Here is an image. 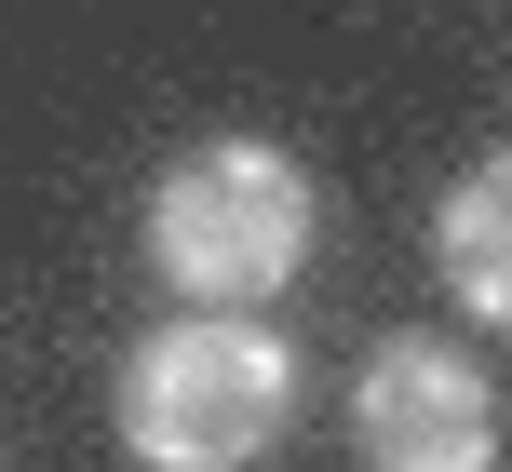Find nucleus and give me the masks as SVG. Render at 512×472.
Instances as JSON below:
<instances>
[{
  "mask_svg": "<svg viewBox=\"0 0 512 472\" xmlns=\"http://www.w3.org/2000/svg\"><path fill=\"white\" fill-rule=\"evenodd\" d=\"M310 176L297 149H270V135H203V149L162 162L149 189V270L189 297V311H256V297L297 284L310 257Z\"/></svg>",
  "mask_w": 512,
  "mask_h": 472,
  "instance_id": "nucleus-1",
  "label": "nucleus"
},
{
  "mask_svg": "<svg viewBox=\"0 0 512 472\" xmlns=\"http://www.w3.org/2000/svg\"><path fill=\"white\" fill-rule=\"evenodd\" d=\"M297 432V351L243 311H189L135 338L122 365V446L149 472H256Z\"/></svg>",
  "mask_w": 512,
  "mask_h": 472,
  "instance_id": "nucleus-2",
  "label": "nucleus"
},
{
  "mask_svg": "<svg viewBox=\"0 0 512 472\" xmlns=\"http://www.w3.org/2000/svg\"><path fill=\"white\" fill-rule=\"evenodd\" d=\"M351 432H364V472H486L499 459V392L459 338H391V351H364Z\"/></svg>",
  "mask_w": 512,
  "mask_h": 472,
  "instance_id": "nucleus-3",
  "label": "nucleus"
},
{
  "mask_svg": "<svg viewBox=\"0 0 512 472\" xmlns=\"http://www.w3.org/2000/svg\"><path fill=\"white\" fill-rule=\"evenodd\" d=\"M432 270L472 324H512V149H486L432 216Z\"/></svg>",
  "mask_w": 512,
  "mask_h": 472,
  "instance_id": "nucleus-4",
  "label": "nucleus"
}]
</instances>
